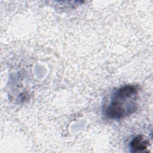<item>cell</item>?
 Segmentation results:
<instances>
[{
	"label": "cell",
	"mask_w": 153,
	"mask_h": 153,
	"mask_svg": "<svg viewBox=\"0 0 153 153\" xmlns=\"http://www.w3.org/2000/svg\"><path fill=\"white\" fill-rule=\"evenodd\" d=\"M149 145V140L140 135L133 138L130 142L131 152H140L146 149Z\"/></svg>",
	"instance_id": "7a4b0ae2"
},
{
	"label": "cell",
	"mask_w": 153,
	"mask_h": 153,
	"mask_svg": "<svg viewBox=\"0 0 153 153\" xmlns=\"http://www.w3.org/2000/svg\"><path fill=\"white\" fill-rule=\"evenodd\" d=\"M137 87L127 85L116 90L105 110L106 115L111 119H121L133 113L137 109Z\"/></svg>",
	"instance_id": "6da1fadb"
}]
</instances>
